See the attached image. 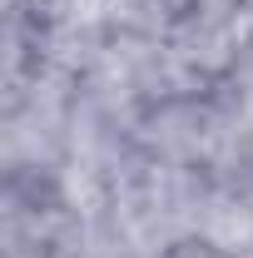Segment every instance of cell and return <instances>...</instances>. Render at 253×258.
Listing matches in <instances>:
<instances>
[{
    "mask_svg": "<svg viewBox=\"0 0 253 258\" xmlns=\"http://www.w3.org/2000/svg\"><path fill=\"white\" fill-rule=\"evenodd\" d=\"M209 5L214 0H109L104 15H114L129 30L154 35V40H174L179 30H189Z\"/></svg>",
    "mask_w": 253,
    "mask_h": 258,
    "instance_id": "6da1fadb",
    "label": "cell"
},
{
    "mask_svg": "<svg viewBox=\"0 0 253 258\" xmlns=\"http://www.w3.org/2000/svg\"><path fill=\"white\" fill-rule=\"evenodd\" d=\"M149 258H238V253H233V248H223L219 238H209L204 228H194V233H179V238L159 243Z\"/></svg>",
    "mask_w": 253,
    "mask_h": 258,
    "instance_id": "7a4b0ae2",
    "label": "cell"
},
{
    "mask_svg": "<svg viewBox=\"0 0 253 258\" xmlns=\"http://www.w3.org/2000/svg\"><path fill=\"white\" fill-rule=\"evenodd\" d=\"M228 10H233L243 25H253V0H228Z\"/></svg>",
    "mask_w": 253,
    "mask_h": 258,
    "instance_id": "3957f363",
    "label": "cell"
}]
</instances>
